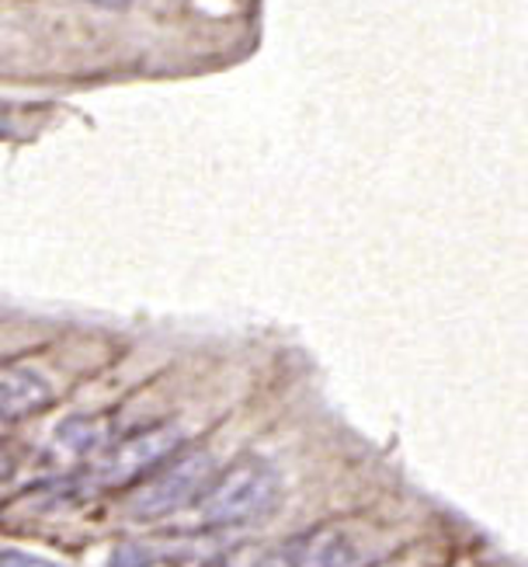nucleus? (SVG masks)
Here are the masks:
<instances>
[{
    "instance_id": "obj_1",
    "label": "nucleus",
    "mask_w": 528,
    "mask_h": 567,
    "mask_svg": "<svg viewBox=\"0 0 528 567\" xmlns=\"http://www.w3.org/2000/svg\"><path fill=\"white\" fill-rule=\"evenodd\" d=\"M279 502V474L265 460H240L198 502L203 526H244L268 515Z\"/></svg>"
},
{
    "instance_id": "obj_2",
    "label": "nucleus",
    "mask_w": 528,
    "mask_h": 567,
    "mask_svg": "<svg viewBox=\"0 0 528 567\" xmlns=\"http://www.w3.org/2000/svg\"><path fill=\"white\" fill-rule=\"evenodd\" d=\"M209 474H213L209 453H185L178 460H170L157 477H149L130 498V512L136 519H164V515L195 502V495H203Z\"/></svg>"
},
{
    "instance_id": "obj_3",
    "label": "nucleus",
    "mask_w": 528,
    "mask_h": 567,
    "mask_svg": "<svg viewBox=\"0 0 528 567\" xmlns=\"http://www.w3.org/2000/svg\"><path fill=\"white\" fill-rule=\"evenodd\" d=\"M182 439L185 435L178 425H157V429H146V432L122 439L118 446L97 463V481L105 487L130 484V481L143 477L146 471L161 466L164 460H170V453L182 446Z\"/></svg>"
},
{
    "instance_id": "obj_4",
    "label": "nucleus",
    "mask_w": 528,
    "mask_h": 567,
    "mask_svg": "<svg viewBox=\"0 0 528 567\" xmlns=\"http://www.w3.org/2000/svg\"><path fill=\"white\" fill-rule=\"evenodd\" d=\"M365 554L341 529H317L289 539L258 560V567H362Z\"/></svg>"
},
{
    "instance_id": "obj_5",
    "label": "nucleus",
    "mask_w": 528,
    "mask_h": 567,
    "mask_svg": "<svg viewBox=\"0 0 528 567\" xmlns=\"http://www.w3.org/2000/svg\"><path fill=\"white\" fill-rule=\"evenodd\" d=\"M56 398L53 383H49L39 369L32 365H8L4 380H0V408H4L8 422H21V417L39 414Z\"/></svg>"
},
{
    "instance_id": "obj_6",
    "label": "nucleus",
    "mask_w": 528,
    "mask_h": 567,
    "mask_svg": "<svg viewBox=\"0 0 528 567\" xmlns=\"http://www.w3.org/2000/svg\"><path fill=\"white\" fill-rule=\"evenodd\" d=\"M4 567H56V564H53V560H42V557H32V554L8 550V554H4Z\"/></svg>"
},
{
    "instance_id": "obj_7",
    "label": "nucleus",
    "mask_w": 528,
    "mask_h": 567,
    "mask_svg": "<svg viewBox=\"0 0 528 567\" xmlns=\"http://www.w3.org/2000/svg\"><path fill=\"white\" fill-rule=\"evenodd\" d=\"M87 4H97V8H108V11H125L133 4V0H87Z\"/></svg>"
}]
</instances>
